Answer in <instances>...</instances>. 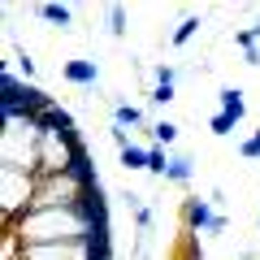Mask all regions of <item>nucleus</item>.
Here are the masks:
<instances>
[{"label": "nucleus", "instance_id": "obj_1", "mask_svg": "<svg viewBox=\"0 0 260 260\" xmlns=\"http://www.w3.org/2000/svg\"><path fill=\"white\" fill-rule=\"evenodd\" d=\"M5 230L22 247H44V243H87L95 234H109V208L104 200L83 208H30L26 217L9 221Z\"/></svg>", "mask_w": 260, "mask_h": 260}, {"label": "nucleus", "instance_id": "obj_2", "mask_svg": "<svg viewBox=\"0 0 260 260\" xmlns=\"http://www.w3.org/2000/svg\"><path fill=\"white\" fill-rule=\"evenodd\" d=\"M39 126H44V143H39V178L65 174V169H74L78 160H87V148H83V139H78V130H74V117H70L61 104H52V109L39 117Z\"/></svg>", "mask_w": 260, "mask_h": 260}, {"label": "nucleus", "instance_id": "obj_3", "mask_svg": "<svg viewBox=\"0 0 260 260\" xmlns=\"http://www.w3.org/2000/svg\"><path fill=\"white\" fill-rule=\"evenodd\" d=\"M39 143H44L39 117L5 113V130H0V169H22V174L39 178Z\"/></svg>", "mask_w": 260, "mask_h": 260}, {"label": "nucleus", "instance_id": "obj_4", "mask_svg": "<svg viewBox=\"0 0 260 260\" xmlns=\"http://www.w3.org/2000/svg\"><path fill=\"white\" fill-rule=\"evenodd\" d=\"M52 95L48 91H39L35 83H22L13 70H5L0 74V109L5 113H26V117H44L48 109H52Z\"/></svg>", "mask_w": 260, "mask_h": 260}, {"label": "nucleus", "instance_id": "obj_5", "mask_svg": "<svg viewBox=\"0 0 260 260\" xmlns=\"http://www.w3.org/2000/svg\"><path fill=\"white\" fill-rule=\"evenodd\" d=\"M35 195H39V178L35 174H22V169H0V208H5V225L26 217L35 208Z\"/></svg>", "mask_w": 260, "mask_h": 260}, {"label": "nucleus", "instance_id": "obj_6", "mask_svg": "<svg viewBox=\"0 0 260 260\" xmlns=\"http://www.w3.org/2000/svg\"><path fill=\"white\" fill-rule=\"evenodd\" d=\"M182 225L186 230H208L213 234V225H217L213 204H208V200H182Z\"/></svg>", "mask_w": 260, "mask_h": 260}, {"label": "nucleus", "instance_id": "obj_7", "mask_svg": "<svg viewBox=\"0 0 260 260\" xmlns=\"http://www.w3.org/2000/svg\"><path fill=\"white\" fill-rule=\"evenodd\" d=\"M65 78L78 87H95L100 83V65L95 61H65Z\"/></svg>", "mask_w": 260, "mask_h": 260}, {"label": "nucleus", "instance_id": "obj_8", "mask_svg": "<svg viewBox=\"0 0 260 260\" xmlns=\"http://www.w3.org/2000/svg\"><path fill=\"white\" fill-rule=\"evenodd\" d=\"M217 100H221V109H217V113H230L234 121H243V117H247V100H243V91H239V87H225V91L217 95Z\"/></svg>", "mask_w": 260, "mask_h": 260}, {"label": "nucleus", "instance_id": "obj_9", "mask_svg": "<svg viewBox=\"0 0 260 260\" xmlns=\"http://www.w3.org/2000/svg\"><path fill=\"white\" fill-rule=\"evenodd\" d=\"M113 126H121V130L143 126V109L139 104H117V109H113Z\"/></svg>", "mask_w": 260, "mask_h": 260}, {"label": "nucleus", "instance_id": "obj_10", "mask_svg": "<svg viewBox=\"0 0 260 260\" xmlns=\"http://www.w3.org/2000/svg\"><path fill=\"white\" fill-rule=\"evenodd\" d=\"M121 165H126V169H148V148L126 143V148H121Z\"/></svg>", "mask_w": 260, "mask_h": 260}, {"label": "nucleus", "instance_id": "obj_11", "mask_svg": "<svg viewBox=\"0 0 260 260\" xmlns=\"http://www.w3.org/2000/svg\"><path fill=\"white\" fill-rule=\"evenodd\" d=\"M165 182H191V160H186V156H169Z\"/></svg>", "mask_w": 260, "mask_h": 260}, {"label": "nucleus", "instance_id": "obj_12", "mask_svg": "<svg viewBox=\"0 0 260 260\" xmlns=\"http://www.w3.org/2000/svg\"><path fill=\"white\" fill-rule=\"evenodd\" d=\"M152 139H156V148H169V143H178V126L160 117L156 126H152Z\"/></svg>", "mask_w": 260, "mask_h": 260}, {"label": "nucleus", "instance_id": "obj_13", "mask_svg": "<svg viewBox=\"0 0 260 260\" xmlns=\"http://www.w3.org/2000/svg\"><path fill=\"white\" fill-rule=\"evenodd\" d=\"M234 126H239V121H234L230 113H213V121H208V130H213L217 139H225V135H234Z\"/></svg>", "mask_w": 260, "mask_h": 260}, {"label": "nucleus", "instance_id": "obj_14", "mask_svg": "<svg viewBox=\"0 0 260 260\" xmlns=\"http://www.w3.org/2000/svg\"><path fill=\"white\" fill-rule=\"evenodd\" d=\"M39 13H44V22H52V26H70V18H74L65 5H44Z\"/></svg>", "mask_w": 260, "mask_h": 260}, {"label": "nucleus", "instance_id": "obj_15", "mask_svg": "<svg viewBox=\"0 0 260 260\" xmlns=\"http://www.w3.org/2000/svg\"><path fill=\"white\" fill-rule=\"evenodd\" d=\"M165 169H169V156H165V148H148V174L165 178Z\"/></svg>", "mask_w": 260, "mask_h": 260}, {"label": "nucleus", "instance_id": "obj_16", "mask_svg": "<svg viewBox=\"0 0 260 260\" xmlns=\"http://www.w3.org/2000/svg\"><path fill=\"white\" fill-rule=\"evenodd\" d=\"M195 30H200V18H182V22H178V30H174V44H178V48H182V44H186V39H191V35H195Z\"/></svg>", "mask_w": 260, "mask_h": 260}, {"label": "nucleus", "instance_id": "obj_17", "mask_svg": "<svg viewBox=\"0 0 260 260\" xmlns=\"http://www.w3.org/2000/svg\"><path fill=\"white\" fill-rule=\"evenodd\" d=\"M109 22H113V35H126V9H121V5H113V9H109Z\"/></svg>", "mask_w": 260, "mask_h": 260}, {"label": "nucleus", "instance_id": "obj_18", "mask_svg": "<svg viewBox=\"0 0 260 260\" xmlns=\"http://www.w3.org/2000/svg\"><path fill=\"white\" fill-rule=\"evenodd\" d=\"M169 100H174V83H156V87H152V104H160V109H165Z\"/></svg>", "mask_w": 260, "mask_h": 260}, {"label": "nucleus", "instance_id": "obj_19", "mask_svg": "<svg viewBox=\"0 0 260 260\" xmlns=\"http://www.w3.org/2000/svg\"><path fill=\"white\" fill-rule=\"evenodd\" d=\"M239 152H243L247 160H260V143H256V139H243V143H239Z\"/></svg>", "mask_w": 260, "mask_h": 260}, {"label": "nucleus", "instance_id": "obj_20", "mask_svg": "<svg viewBox=\"0 0 260 260\" xmlns=\"http://www.w3.org/2000/svg\"><path fill=\"white\" fill-rule=\"evenodd\" d=\"M135 221H139V230H148V225H152V213H148V208H135Z\"/></svg>", "mask_w": 260, "mask_h": 260}, {"label": "nucleus", "instance_id": "obj_21", "mask_svg": "<svg viewBox=\"0 0 260 260\" xmlns=\"http://www.w3.org/2000/svg\"><path fill=\"white\" fill-rule=\"evenodd\" d=\"M251 39H256V44H260V22H256V26H251Z\"/></svg>", "mask_w": 260, "mask_h": 260}, {"label": "nucleus", "instance_id": "obj_22", "mask_svg": "<svg viewBox=\"0 0 260 260\" xmlns=\"http://www.w3.org/2000/svg\"><path fill=\"white\" fill-rule=\"evenodd\" d=\"M251 139H256V143H260V130H256V135H251Z\"/></svg>", "mask_w": 260, "mask_h": 260}]
</instances>
